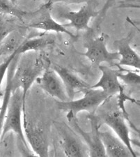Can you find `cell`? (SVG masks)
<instances>
[{
    "label": "cell",
    "mask_w": 140,
    "mask_h": 157,
    "mask_svg": "<svg viewBox=\"0 0 140 157\" xmlns=\"http://www.w3.org/2000/svg\"><path fill=\"white\" fill-rule=\"evenodd\" d=\"M44 71V62L37 52L20 55L12 77V90L13 92L17 89L22 90L25 105L28 92Z\"/></svg>",
    "instance_id": "1"
},
{
    "label": "cell",
    "mask_w": 140,
    "mask_h": 157,
    "mask_svg": "<svg viewBox=\"0 0 140 157\" xmlns=\"http://www.w3.org/2000/svg\"><path fill=\"white\" fill-rule=\"evenodd\" d=\"M25 108L26 107L24 104L23 98H22V90L17 89L12 92L10 98L1 136L9 131H11L21 141L25 147L29 149V146L25 136L23 122H22V113L24 115L26 114Z\"/></svg>",
    "instance_id": "2"
},
{
    "label": "cell",
    "mask_w": 140,
    "mask_h": 157,
    "mask_svg": "<svg viewBox=\"0 0 140 157\" xmlns=\"http://www.w3.org/2000/svg\"><path fill=\"white\" fill-rule=\"evenodd\" d=\"M52 4L45 2L40 8L35 11L27 12L22 16L21 22L27 28H32L43 30L44 32H53L56 33H63L72 38H76L64 25L59 24L53 18L50 9Z\"/></svg>",
    "instance_id": "3"
},
{
    "label": "cell",
    "mask_w": 140,
    "mask_h": 157,
    "mask_svg": "<svg viewBox=\"0 0 140 157\" xmlns=\"http://www.w3.org/2000/svg\"><path fill=\"white\" fill-rule=\"evenodd\" d=\"M84 97L78 100H70L65 102L57 101V105L61 110L67 111L77 115L78 113L86 111L91 114L109 98V96L100 89L89 88L82 91Z\"/></svg>",
    "instance_id": "4"
},
{
    "label": "cell",
    "mask_w": 140,
    "mask_h": 157,
    "mask_svg": "<svg viewBox=\"0 0 140 157\" xmlns=\"http://www.w3.org/2000/svg\"><path fill=\"white\" fill-rule=\"evenodd\" d=\"M91 117V130L90 131H85L79 125L76 116L70 112L67 113V119L70 124V127L85 142L89 151L88 155L92 157H105L106 154L99 135L100 129L98 120L93 117Z\"/></svg>",
    "instance_id": "5"
},
{
    "label": "cell",
    "mask_w": 140,
    "mask_h": 157,
    "mask_svg": "<svg viewBox=\"0 0 140 157\" xmlns=\"http://www.w3.org/2000/svg\"><path fill=\"white\" fill-rule=\"evenodd\" d=\"M86 52L83 55L93 65H101L105 62L111 66H115L116 61H119L120 56L118 52H110L107 48L105 34H101L98 38L90 40L85 44Z\"/></svg>",
    "instance_id": "6"
},
{
    "label": "cell",
    "mask_w": 140,
    "mask_h": 157,
    "mask_svg": "<svg viewBox=\"0 0 140 157\" xmlns=\"http://www.w3.org/2000/svg\"><path fill=\"white\" fill-rule=\"evenodd\" d=\"M23 129L26 140L36 155L43 157L49 156L47 136L44 129L29 122L27 113L24 115Z\"/></svg>",
    "instance_id": "7"
},
{
    "label": "cell",
    "mask_w": 140,
    "mask_h": 157,
    "mask_svg": "<svg viewBox=\"0 0 140 157\" xmlns=\"http://www.w3.org/2000/svg\"><path fill=\"white\" fill-rule=\"evenodd\" d=\"M98 12L94 9L92 4L86 3L77 11L70 10H62L59 12V17L69 22L64 24L66 27H73L77 31L89 30V22L93 17H97Z\"/></svg>",
    "instance_id": "8"
},
{
    "label": "cell",
    "mask_w": 140,
    "mask_h": 157,
    "mask_svg": "<svg viewBox=\"0 0 140 157\" xmlns=\"http://www.w3.org/2000/svg\"><path fill=\"white\" fill-rule=\"evenodd\" d=\"M126 115L122 111H112L105 114L103 117L105 124L115 133L117 137L126 145L132 154V157L137 156V154L132 148V140L131 137V131L127 125Z\"/></svg>",
    "instance_id": "9"
},
{
    "label": "cell",
    "mask_w": 140,
    "mask_h": 157,
    "mask_svg": "<svg viewBox=\"0 0 140 157\" xmlns=\"http://www.w3.org/2000/svg\"><path fill=\"white\" fill-rule=\"evenodd\" d=\"M36 82L43 91L59 101H70L62 79L53 69L45 70Z\"/></svg>",
    "instance_id": "10"
},
{
    "label": "cell",
    "mask_w": 140,
    "mask_h": 157,
    "mask_svg": "<svg viewBox=\"0 0 140 157\" xmlns=\"http://www.w3.org/2000/svg\"><path fill=\"white\" fill-rule=\"evenodd\" d=\"M115 66L118 67V69H114L102 64L98 66L102 75L98 82L93 85H91V88L100 89L107 95H108L109 97L118 94L124 87L121 84L119 78V74L121 71L122 68L121 66L117 64Z\"/></svg>",
    "instance_id": "11"
},
{
    "label": "cell",
    "mask_w": 140,
    "mask_h": 157,
    "mask_svg": "<svg viewBox=\"0 0 140 157\" xmlns=\"http://www.w3.org/2000/svg\"><path fill=\"white\" fill-rule=\"evenodd\" d=\"M52 69L57 72L59 76L62 79L70 100H73L74 98L75 92L77 91L82 92L86 89L91 88V85L81 79L69 69L59 65H55Z\"/></svg>",
    "instance_id": "12"
},
{
    "label": "cell",
    "mask_w": 140,
    "mask_h": 157,
    "mask_svg": "<svg viewBox=\"0 0 140 157\" xmlns=\"http://www.w3.org/2000/svg\"><path fill=\"white\" fill-rule=\"evenodd\" d=\"M99 135L105 149L106 156L129 157L132 156L128 147L117 137L112 131H99Z\"/></svg>",
    "instance_id": "13"
},
{
    "label": "cell",
    "mask_w": 140,
    "mask_h": 157,
    "mask_svg": "<svg viewBox=\"0 0 140 157\" xmlns=\"http://www.w3.org/2000/svg\"><path fill=\"white\" fill-rule=\"evenodd\" d=\"M26 33V27L19 26L4 38L0 42V60L2 58L5 59L17 52L20 45L27 38Z\"/></svg>",
    "instance_id": "14"
},
{
    "label": "cell",
    "mask_w": 140,
    "mask_h": 157,
    "mask_svg": "<svg viewBox=\"0 0 140 157\" xmlns=\"http://www.w3.org/2000/svg\"><path fill=\"white\" fill-rule=\"evenodd\" d=\"M131 37L118 40L114 42V45L118 50L120 56L119 66H126L137 70L140 69V57L138 53L131 45Z\"/></svg>",
    "instance_id": "15"
},
{
    "label": "cell",
    "mask_w": 140,
    "mask_h": 157,
    "mask_svg": "<svg viewBox=\"0 0 140 157\" xmlns=\"http://www.w3.org/2000/svg\"><path fill=\"white\" fill-rule=\"evenodd\" d=\"M55 36L54 34H45L37 36L27 37L20 45L17 53L22 55L28 52H39L52 45L55 43Z\"/></svg>",
    "instance_id": "16"
},
{
    "label": "cell",
    "mask_w": 140,
    "mask_h": 157,
    "mask_svg": "<svg viewBox=\"0 0 140 157\" xmlns=\"http://www.w3.org/2000/svg\"><path fill=\"white\" fill-rule=\"evenodd\" d=\"M61 145L62 147L63 154L68 157H83L86 154L83 145L80 144L74 136L68 133L62 128H60Z\"/></svg>",
    "instance_id": "17"
},
{
    "label": "cell",
    "mask_w": 140,
    "mask_h": 157,
    "mask_svg": "<svg viewBox=\"0 0 140 157\" xmlns=\"http://www.w3.org/2000/svg\"><path fill=\"white\" fill-rule=\"evenodd\" d=\"M20 55H17L14 58L9 65V67L7 70V80H6V87L4 90V93L3 94V100H2L1 110H0V137H1L2 129H3V126L4 123L5 116H6L7 108H8L10 98H11V94L13 92L12 90V77L13 75L15 68H16L17 61Z\"/></svg>",
    "instance_id": "18"
},
{
    "label": "cell",
    "mask_w": 140,
    "mask_h": 157,
    "mask_svg": "<svg viewBox=\"0 0 140 157\" xmlns=\"http://www.w3.org/2000/svg\"><path fill=\"white\" fill-rule=\"evenodd\" d=\"M15 133L9 131L0 137V156L14 155Z\"/></svg>",
    "instance_id": "19"
},
{
    "label": "cell",
    "mask_w": 140,
    "mask_h": 157,
    "mask_svg": "<svg viewBox=\"0 0 140 157\" xmlns=\"http://www.w3.org/2000/svg\"><path fill=\"white\" fill-rule=\"evenodd\" d=\"M16 17L0 13V42L12 30L20 25L16 22Z\"/></svg>",
    "instance_id": "20"
},
{
    "label": "cell",
    "mask_w": 140,
    "mask_h": 157,
    "mask_svg": "<svg viewBox=\"0 0 140 157\" xmlns=\"http://www.w3.org/2000/svg\"><path fill=\"white\" fill-rule=\"evenodd\" d=\"M26 11L17 8L10 0H0V13L13 16L21 22V19Z\"/></svg>",
    "instance_id": "21"
},
{
    "label": "cell",
    "mask_w": 140,
    "mask_h": 157,
    "mask_svg": "<svg viewBox=\"0 0 140 157\" xmlns=\"http://www.w3.org/2000/svg\"><path fill=\"white\" fill-rule=\"evenodd\" d=\"M119 80H121L125 84L130 87H137L140 84V75L135 72L127 71L122 68L119 74Z\"/></svg>",
    "instance_id": "22"
},
{
    "label": "cell",
    "mask_w": 140,
    "mask_h": 157,
    "mask_svg": "<svg viewBox=\"0 0 140 157\" xmlns=\"http://www.w3.org/2000/svg\"><path fill=\"white\" fill-rule=\"evenodd\" d=\"M17 55H19L18 53H17V52H15L13 55H11V56H9V57H7L5 59H4L3 62L0 63V90H2L1 87H2V82H3L4 78L6 74L7 70L9 69V65L11 64L13 59Z\"/></svg>",
    "instance_id": "23"
},
{
    "label": "cell",
    "mask_w": 140,
    "mask_h": 157,
    "mask_svg": "<svg viewBox=\"0 0 140 157\" xmlns=\"http://www.w3.org/2000/svg\"><path fill=\"white\" fill-rule=\"evenodd\" d=\"M116 3V0H107L105 4L102 7V9L98 12V22L97 25L101 24V22L105 18L107 13L109 11V9L112 8Z\"/></svg>",
    "instance_id": "24"
},
{
    "label": "cell",
    "mask_w": 140,
    "mask_h": 157,
    "mask_svg": "<svg viewBox=\"0 0 140 157\" xmlns=\"http://www.w3.org/2000/svg\"><path fill=\"white\" fill-rule=\"evenodd\" d=\"M45 2H50L52 4L57 2H75L76 0H43Z\"/></svg>",
    "instance_id": "25"
},
{
    "label": "cell",
    "mask_w": 140,
    "mask_h": 157,
    "mask_svg": "<svg viewBox=\"0 0 140 157\" xmlns=\"http://www.w3.org/2000/svg\"><path fill=\"white\" fill-rule=\"evenodd\" d=\"M3 94H4L2 93V90H0V110H1V107H2L1 101H2V97H3Z\"/></svg>",
    "instance_id": "26"
},
{
    "label": "cell",
    "mask_w": 140,
    "mask_h": 157,
    "mask_svg": "<svg viewBox=\"0 0 140 157\" xmlns=\"http://www.w3.org/2000/svg\"><path fill=\"white\" fill-rule=\"evenodd\" d=\"M10 1H11L13 4H16V2H17V0H10Z\"/></svg>",
    "instance_id": "27"
}]
</instances>
